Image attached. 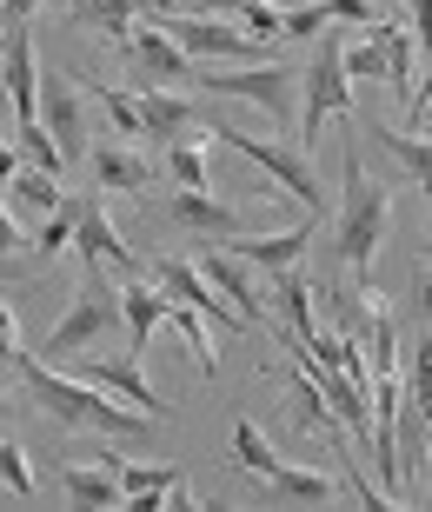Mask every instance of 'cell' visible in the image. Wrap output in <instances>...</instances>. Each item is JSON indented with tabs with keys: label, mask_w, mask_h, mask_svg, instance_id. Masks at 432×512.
Segmentation results:
<instances>
[{
	"label": "cell",
	"mask_w": 432,
	"mask_h": 512,
	"mask_svg": "<svg viewBox=\"0 0 432 512\" xmlns=\"http://www.w3.org/2000/svg\"><path fill=\"white\" fill-rule=\"evenodd\" d=\"M7 373H14V380L27 386V399H34L54 426H67V433H100V439H147L153 433L140 406L100 393V386L74 380V373H47V366H40L34 353H20V346H14V360H7Z\"/></svg>",
	"instance_id": "cell-1"
},
{
	"label": "cell",
	"mask_w": 432,
	"mask_h": 512,
	"mask_svg": "<svg viewBox=\"0 0 432 512\" xmlns=\"http://www.w3.org/2000/svg\"><path fill=\"white\" fill-rule=\"evenodd\" d=\"M386 227H393V187L366 180L359 147H346V193H339V220H333V253L353 286L373 280V253L386 240Z\"/></svg>",
	"instance_id": "cell-2"
},
{
	"label": "cell",
	"mask_w": 432,
	"mask_h": 512,
	"mask_svg": "<svg viewBox=\"0 0 432 512\" xmlns=\"http://www.w3.org/2000/svg\"><path fill=\"white\" fill-rule=\"evenodd\" d=\"M193 80L207 87V94L220 100H253L266 120H293L300 114V80H293V67H280V60H253V67H193Z\"/></svg>",
	"instance_id": "cell-3"
},
{
	"label": "cell",
	"mask_w": 432,
	"mask_h": 512,
	"mask_svg": "<svg viewBox=\"0 0 432 512\" xmlns=\"http://www.w3.org/2000/svg\"><path fill=\"white\" fill-rule=\"evenodd\" d=\"M113 326H120V286H107V273H100V266H87V280H80L74 306H67V320H60L54 340H47V360H67V353H80V346L107 340Z\"/></svg>",
	"instance_id": "cell-4"
},
{
	"label": "cell",
	"mask_w": 432,
	"mask_h": 512,
	"mask_svg": "<svg viewBox=\"0 0 432 512\" xmlns=\"http://www.w3.org/2000/svg\"><path fill=\"white\" fill-rule=\"evenodd\" d=\"M160 213H167L173 227H187V233H207V240H233V233H253V220H273V213L286 207H233V200H213V193H187V187H173L160 193Z\"/></svg>",
	"instance_id": "cell-5"
},
{
	"label": "cell",
	"mask_w": 432,
	"mask_h": 512,
	"mask_svg": "<svg viewBox=\"0 0 432 512\" xmlns=\"http://www.w3.org/2000/svg\"><path fill=\"white\" fill-rule=\"evenodd\" d=\"M40 127L54 133L60 167L87 160V107H80V80L60 67H40Z\"/></svg>",
	"instance_id": "cell-6"
},
{
	"label": "cell",
	"mask_w": 432,
	"mask_h": 512,
	"mask_svg": "<svg viewBox=\"0 0 432 512\" xmlns=\"http://www.w3.org/2000/svg\"><path fill=\"white\" fill-rule=\"evenodd\" d=\"M213 140H226V147L246 153L253 167H266L286 193H293V200H300L306 213H326V200H320V173L306 167V160H300L293 147H280V140H253V133H240V127H213Z\"/></svg>",
	"instance_id": "cell-7"
},
{
	"label": "cell",
	"mask_w": 432,
	"mask_h": 512,
	"mask_svg": "<svg viewBox=\"0 0 432 512\" xmlns=\"http://www.w3.org/2000/svg\"><path fill=\"white\" fill-rule=\"evenodd\" d=\"M0 87H7V114L20 120H40V67H34V34H27V20H14L7 34H0Z\"/></svg>",
	"instance_id": "cell-8"
},
{
	"label": "cell",
	"mask_w": 432,
	"mask_h": 512,
	"mask_svg": "<svg viewBox=\"0 0 432 512\" xmlns=\"http://www.w3.org/2000/svg\"><path fill=\"white\" fill-rule=\"evenodd\" d=\"M353 107V80L339 67V40L320 34V60L306 67V147H320V120L346 114Z\"/></svg>",
	"instance_id": "cell-9"
},
{
	"label": "cell",
	"mask_w": 432,
	"mask_h": 512,
	"mask_svg": "<svg viewBox=\"0 0 432 512\" xmlns=\"http://www.w3.org/2000/svg\"><path fill=\"white\" fill-rule=\"evenodd\" d=\"M313 233H320V220L306 213L300 227H286V233H233V240H213V247H226L240 266H266V273H286V266H300V260H306Z\"/></svg>",
	"instance_id": "cell-10"
},
{
	"label": "cell",
	"mask_w": 432,
	"mask_h": 512,
	"mask_svg": "<svg viewBox=\"0 0 432 512\" xmlns=\"http://www.w3.org/2000/svg\"><path fill=\"white\" fill-rule=\"evenodd\" d=\"M120 54L133 60V74L147 80V87H180V80H193V60L180 54V47L153 27V20H140V27L120 40Z\"/></svg>",
	"instance_id": "cell-11"
},
{
	"label": "cell",
	"mask_w": 432,
	"mask_h": 512,
	"mask_svg": "<svg viewBox=\"0 0 432 512\" xmlns=\"http://www.w3.org/2000/svg\"><path fill=\"white\" fill-rule=\"evenodd\" d=\"M193 266H200V280H207V286H213V293H220L226 306H233V313H240L246 326L273 320V313H266V293H260V286H253V273H246V266L233 260V253H220V247H213V240H207V253H200V260H193Z\"/></svg>",
	"instance_id": "cell-12"
},
{
	"label": "cell",
	"mask_w": 432,
	"mask_h": 512,
	"mask_svg": "<svg viewBox=\"0 0 432 512\" xmlns=\"http://www.w3.org/2000/svg\"><path fill=\"white\" fill-rule=\"evenodd\" d=\"M74 380L100 386V393H113V399H127V406H140L147 419L167 413V399H160L147 380H140V360H133V353H120V360H80V366H74Z\"/></svg>",
	"instance_id": "cell-13"
},
{
	"label": "cell",
	"mask_w": 432,
	"mask_h": 512,
	"mask_svg": "<svg viewBox=\"0 0 432 512\" xmlns=\"http://www.w3.org/2000/svg\"><path fill=\"white\" fill-rule=\"evenodd\" d=\"M74 247L87 266H113V273H140L133 266V253L120 247V233H113V220L100 213V200H74Z\"/></svg>",
	"instance_id": "cell-14"
},
{
	"label": "cell",
	"mask_w": 432,
	"mask_h": 512,
	"mask_svg": "<svg viewBox=\"0 0 432 512\" xmlns=\"http://www.w3.org/2000/svg\"><path fill=\"white\" fill-rule=\"evenodd\" d=\"M160 293L180 300V306H193L200 320H226V326H240V333H246V320L220 300V293H213L207 280H200V266H193V260H160Z\"/></svg>",
	"instance_id": "cell-15"
},
{
	"label": "cell",
	"mask_w": 432,
	"mask_h": 512,
	"mask_svg": "<svg viewBox=\"0 0 432 512\" xmlns=\"http://www.w3.org/2000/svg\"><path fill=\"white\" fill-rule=\"evenodd\" d=\"M266 326H273V333H286L293 346L313 340V326H320V320H313V286H306L300 266L273 273V320H266Z\"/></svg>",
	"instance_id": "cell-16"
},
{
	"label": "cell",
	"mask_w": 432,
	"mask_h": 512,
	"mask_svg": "<svg viewBox=\"0 0 432 512\" xmlns=\"http://www.w3.org/2000/svg\"><path fill=\"white\" fill-rule=\"evenodd\" d=\"M160 313H167V293H160V286H147L140 273H127V280H120V326H127V353H133V360L153 346Z\"/></svg>",
	"instance_id": "cell-17"
},
{
	"label": "cell",
	"mask_w": 432,
	"mask_h": 512,
	"mask_svg": "<svg viewBox=\"0 0 432 512\" xmlns=\"http://www.w3.org/2000/svg\"><path fill=\"white\" fill-rule=\"evenodd\" d=\"M60 486H67V499H74V506H94V512L127 506L113 459H67V466H60Z\"/></svg>",
	"instance_id": "cell-18"
},
{
	"label": "cell",
	"mask_w": 432,
	"mask_h": 512,
	"mask_svg": "<svg viewBox=\"0 0 432 512\" xmlns=\"http://www.w3.org/2000/svg\"><path fill=\"white\" fill-rule=\"evenodd\" d=\"M133 107H140V140H180V133H193V120H200V107H187L180 94H167V87H147V94H133Z\"/></svg>",
	"instance_id": "cell-19"
},
{
	"label": "cell",
	"mask_w": 432,
	"mask_h": 512,
	"mask_svg": "<svg viewBox=\"0 0 432 512\" xmlns=\"http://www.w3.org/2000/svg\"><path fill=\"white\" fill-rule=\"evenodd\" d=\"M266 499L273 506H333L339 486L326 473H313V466H273L266 473Z\"/></svg>",
	"instance_id": "cell-20"
},
{
	"label": "cell",
	"mask_w": 432,
	"mask_h": 512,
	"mask_svg": "<svg viewBox=\"0 0 432 512\" xmlns=\"http://www.w3.org/2000/svg\"><path fill=\"white\" fill-rule=\"evenodd\" d=\"M94 180H100V193H140L153 180V160L133 153V147H100L94 153Z\"/></svg>",
	"instance_id": "cell-21"
},
{
	"label": "cell",
	"mask_w": 432,
	"mask_h": 512,
	"mask_svg": "<svg viewBox=\"0 0 432 512\" xmlns=\"http://www.w3.org/2000/svg\"><path fill=\"white\" fill-rule=\"evenodd\" d=\"M7 207H14L20 220H34V213H60V207H67V193H60L54 173L20 167V173H14V187H7Z\"/></svg>",
	"instance_id": "cell-22"
},
{
	"label": "cell",
	"mask_w": 432,
	"mask_h": 512,
	"mask_svg": "<svg viewBox=\"0 0 432 512\" xmlns=\"http://www.w3.org/2000/svg\"><path fill=\"white\" fill-rule=\"evenodd\" d=\"M67 7H74V20H87L94 34H107L113 47L140 27V0H67Z\"/></svg>",
	"instance_id": "cell-23"
},
{
	"label": "cell",
	"mask_w": 432,
	"mask_h": 512,
	"mask_svg": "<svg viewBox=\"0 0 432 512\" xmlns=\"http://www.w3.org/2000/svg\"><path fill=\"white\" fill-rule=\"evenodd\" d=\"M167 173H173V187H187V193H213L207 147H200L193 133H180V140H167Z\"/></svg>",
	"instance_id": "cell-24"
},
{
	"label": "cell",
	"mask_w": 432,
	"mask_h": 512,
	"mask_svg": "<svg viewBox=\"0 0 432 512\" xmlns=\"http://www.w3.org/2000/svg\"><path fill=\"white\" fill-rule=\"evenodd\" d=\"M366 127H373V147H379V153H393V160L413 173V180H426V167H432L426 133H399V127H386V120H366Z\"/></svg>",
	"instance_id": "cell-25"
},
{
	"label": "cell",
	"mask_w": 432,
	"mask_h": 512,
	"mask_svg": "<svg viewBox=\"0 0 432 512\" xmlns=\"http://www.w3.org/2000/svg\"><path fill=\"white\" fill-rule=\"evenodd\" d=\"M113 473H120L127 506H160V493L180 479V466H120V459H113Z\"/></svg>",
	"instance_id": "cell-26"
},
{
	"label": "cell",
	"mask_w": 432,
	"mask_h": 512,
	"mask_svg": "<svg viewBox=\"0 0 432 512\" xmlns=\"http://www.w3.org/2000/svg\"><path fill=\"white\" fill-rule=\"evenodd\" d=\"M160 320L173 326V333H180V340L193 346V360H200V373H220V366H213V333H207V320H200V313H193V306H180V300H167V313H160Z\"/></svg>",
	"instance_id": "cell-27"
},
{
	"label": "cell",
	"mask_w": 432,
	"mask_h": 512,
	"mask_svg": "<svg viewBox=\"0 0 432 512\" xmlns=\"http://www.w3.org/2000/svg\"><path fill=\"white\" fill-rule=\"evenodd\" d=\"M233 459H240L246 473H273V466H280L273 439L260 433V419H233Z\"/></svg>",
	"instance_id": "cell-28"
},
{
	"label": "cell",
	"mask_w": 432,
	"mask_h": 512,
	"mask_svg": "<svg viewBox=\"0 0 432 512\" xmlns=\"http://www.w3.org/2000/svg\"><path fill=\"white\" fill-rule=\"evenodd\" d=\"M14 147H20V160H27V167L54 173V180L67 173V167H60V147H54V133L40 127V120H20V127H14Z\"/></svg>",
	"instance_id": "cell-29"
},
{
	"label": "cell",
	"mask_w": 432,
	"mask_h": 512,
	"mask_svg": "<svg viewBox=\"0 0 432 512\" xmlns=\"http://www.w3.org/2000/svg\"><path fill=\"white\" fill-rule=\"evenodd\" d=\"M399 399L413 406V413H426L432 406V346L419 340L413 346V360H406V380H399Z\"/></svg>",
	"instance_id": "cell-30"
},
{
	"label": "cell",
	"mask_w": 432,
	"mask_h": 512,
	"mask_svg": "<svg viewBox=\"0 0 432 512\" xmlns=\"http://www.w3.org/2000/svg\"><path fill=\"white\" fill-rule=\"evenodd\" d=\"M326 34V0H293L280 14V40H320Z\"/></svg>",
	"instance_id": "cell-31"
},
{
	"label": "cell",
	"mask_w": 432,
	"mask_h": 512,
	"mask_svg": "<svg viewBox=\"0 0 432 512\" xmlns=\"http://www.w3.org/2000/svg\"><path fill=\"white\" fill-rule=\"evenodd\" d=\"M0 486L14 499H34V466H27V446L20 439H0Z\"/></svg>",
	"instance_id": "cell-32"
},
{
	"label": "cell",
	"mask_w": 432,
	"mask_h": 512,
	"mask_svg": "<svg viewBox=\"0 0 432 512\" xmlns=\"http://www.w3.org/2000/svg\"><path fill=\"white\" fill-rule=\"evenodd\" d=\"M87 94L107 107V120L127 133V140H140V107H133V94H120V87H107V80H87Z\"/></svg>",
	"instance_id": "cell-33"
},
{
	"label": "cell",
	"mask_w": 432,
	"mask_h": 512,
	"mask_svg": "<svg viewBox=\"0 0 432 512\" xmlns=\"http://www.w3.org/2000/svg\"><path fill=\"white\" fill-rule=\"evenodd\" d=\"M339 67H346V80H386V54H379L373 34L359 40V47H339Z\"/></svg>",
	"instance_id": "cell-34"
},
{
	"label": "cell",
	"mask_w": 432,
	"mask_h": 512,
	"mask_svg": "<svg viewBox=\"0 0 432 512\" xmlns=\"http://www.w3.org/2000/svg\"><path fill=\"white\" fill-rule=\"evenodd\" d=\"M233 14H240V34H253V40H280V7H266V0H233Z\"/></svg>",
	"instance_id": "cell-35"
},
{
	"label": "cell",
	"mask_w": 432,
	"mask_h": 512,
	"mask_svg": "<svg viewBox=\"0 0 432 512\" xmlns=\"http://www.w3.org/2000/svg\"><path fill=\"white\" fill-rule=\"evenodd\" d=\"M74 240V193H67V207L54 213V220H40V233H34V253H60Z\"/></svg>",
	"instance_id": "cell-36"
},
{
	"label": "cell",
	"mask_w": 432,
	"mask_h": 512,
	"mask_svg": "<svg viewBox=\"0 0 432 512\" xmlns=\"http://www.w3.org/2000/svg\"><path fill=\"white\" fill-rule=\"evenodd\" d=\"M140 7H153V14H226L233 0H140Z\"/></svg>",
	"instance_id": "cell-37"
},
{
	"label": "cell",
	"mask_w": 432,
	"mask_h": 512,
	"mask_svg": "<svg viewBox=\"0 0 432 512\" xmlns=\"http://www.w3.org/2000/svg\"><path fill=\"white\" fill-rule=\"evenodd\" d=\"M326 20H353V27H373V0H326Z\"/></svg>",
	"instance_id": "cell-38"
},
{
	"label": "cell",
	"mask_w": 432,
	"mask_h": 512,
	"mask_svg": "<svg viewBox=\"0 0 432 512\" xmlns=\"http://www.w3.org/2000/svg\"><path fill=\"white\" fill-rule=\"evenodd\" d=\"M14 346H20V326H14V306L0 300V366L14 360Z\"/></svg>",
	"instance_id": "cell-39"
},
{
	"label": "cell",
	"mask_w": 432,
	"mask_h": 512,
	"mask_svg": "<svg viewBox=\"0 0 432 512\" xmlns=\"http://www.w3.org/2000/svg\"><path fill=\"white\" fill-rule=\"evenodd\" d=\"M20 247H27V233H20V220H14V213L0 207V253H20Z\"/></svg>",
	"instance_id": "cell-40"
},
{
	"label": "cell",
	"mask_w": 432,
	"mask_h": 512,
	"mask_svg": "<svg viewBox=\"0 0 432 512\" xmlns=\"http://www.w3.org/2000/svg\"><path fill=\"white\" fill-rule=\"evenodd\" d=\"M40 14V0H0V20L14 27V20H34Z\"/></svg>",
	"instance_id": "cell-41"
},
{
	"label": "cell",
	"mask_w": 432,
	"mask_h": 512,
	"mask_svg": "<svg viewBox=\"0 0 432 512\" xmlns=\"http://www.w3.org/2000/svg\"><path fill=\"white\" fill-rule=\"evenodd\" d=\"M27 273H34V266L20 260V253H0V280H27Z\"/></svg>",
	"instance_id": "cell-42"
},
{
	"label": "cell",
	"mask_w": 432,
	"mask_h": 512,
	"mask_svg": "<svg viewBox=\"0 0 432 512\" xmlns=\"http://www.w3.org/2000/svg\"><path fill=\"white\" fill-rule=\"evenodd\" d=\"M160 499H167V506H173V512H193V506H200V499H193V493H187V486H167V493H160Z\"/></svg>",
	"instance_id": "cell-43"
},
{
	"label": "cell",
	"mask_w": 432,
	"mask_h": 512,
	"mask_svg": "<svg viewBox=\"0 0 432 512\" xmlns=\"http://www.w3.org/2000/svg\"><path fill=\"white\" fill-rule=\"evenodd\" d=\"M14 413V386H7V373H0V419Z\"/></svg>",
	"instance_id": "cell-44"
},
{
	"label": "cell",
	"mask_w": 432,
	"mask_h": 512,
	"mask_svg": "<svg viewBox=\"0 0 432 512\" xmlns=\"http://www.w3.org/2000/svg\"><path fill=\"white\" fill-rule=\"evenodd\" d=\"M266 7H280V14H286V7H293V0H266Z\"/></svg>",
	"instance_id": "cell-45"
},
{
	"label": "cell",
	"mask_w": 432,
	"mask_h": 512,
	"mask_svg": "<svg viewBox=\"0 0 432 512\" xmlns=\"http://www.w3.org/2000/svg\"><path fill=\"white\" fill-rule=\"evenodd\" d=\"M0 34H7V20H0Z\"/></svg>",
	"instance_id": "cell-46"
}]
</instances>
